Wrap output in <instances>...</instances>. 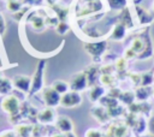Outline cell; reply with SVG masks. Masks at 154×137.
I'll return each mask as SVG.
<instances>
[{"label": "cell", "mask_w": 154, "mask_h": 137, "mask_svg": "<svg viewBox=\"0 0 154 137\" xmlns=\"http://www.w3.org/2000/svg\"><path fill=\"white\" fill-rule=\"evenodd\" d=\"M82 102V96L77 91H67L64 95H61L60 99V106L65 107V108H72V107H77L79 106Z\"/></svg>", "instance_id": "obj_2"}, {"label": "cell", "mask_w": 154, "mask_h": 137, "mask_svg": "<svg viewBox=\"0 0 154 137\" xmlns=\"http://www.w3.org/2000/svg\"><path fill=\"white\" fill-rule=\"evenodd\" d=\"M91 114H93V117H94L99 123H101V124L107 123L108 119H109V114L106 112V109L102 108V107H99V106H96V107H94V108L91 109Z\"/></svg>", "instance_id": "obj_10"}, {"label": "cell", "mask_w": 154, "mask_h": 137, "mask_svg": "<svg viewBox=\"0 0 154 137\" xmlns=\"http://www.w3.org/2000/svg\"><path fill=\"white\" fill-rule=\"evenodd\" d=\"M0 79H1V77H0Z\"/></svg>", "instance_id": "obj_29"}, {"label": "cell", "mask_w": 154, "mask_h": 137, "mask_svg": "<svg viewBox=\"0 0 154 137\" xmlns=\"http://www.w3.org/2000/svg\"><path fill=\"white\" fill-rule=\"evenodd\" d=\"M6 7L10 12H17L22 8V1H19V0H6Z\"/></svg>", "instance_id": "obj_15"}, {"label": "cell", "mask_w": 154, "mask_h": 137, "mask_svg": "<svg viewBox=\"0 0 154 137\" xmlns=\"http://www.w3.org/2000/svg\"><path fill=\"white\" fill-rule=\"evenodd\" d=\"M141 137H154V136H153V135H150V133H149V135H146V136H141Z\"/></svg>", "instance_id": "obj_28"}, {"label": "cell", "mask_w": 154, "mask_h": 137, "mask_svg": "<svg viewBox=\"0 0 154 137\" xmlns=\"http://www.w3.org/2000/svg\"><path fill=\"white\" fill-rule=\"evenodd\" d=\"M153 94H154V93H153Z\"/></svg>", "instance_id": "obj_30"}, {"label": "cell", "mask_w": 154, "mask_h": 137, "mask_svg": "<svg viewBox=\"0 0 154 137\" xmlns=\"http://www.w3.org/2000/svg\"><path fill=\"white\" fill-rule=\"evenodd\" d=\"M47 1H48L49 4H55V2H57V0H47Z\"/></svg>", "instance_id": "obj_27"}, {"label": "cell", "mask_w": 154, "mask_h": 137, "mask_svg": "<svg viewBox=\"0 0 154 137\" xmlns=\"http://www.w3.org/2000/svg\"><path fill=\"white\" fill-rule=\"evenodd\" d=\"M37 119L42 124H51V123H53L55 120V112H54L53 108L47 107V108H45V109L38 112Z\"/></svg>", "instance_id": "obj_9"}, {"label": "cell", "mask_w": 154, "mask_h": 137, "mask_svg": "<svg viewBox=\"0 0 154 137\" xmlns=\"http://www.w3.org/2000/svg\"><path fill=\"white\" fill-rule=\"evenodd\" d=\"M148 130H149L150 135L154 136V115H153V117L149 119V121H148Z\"/></svg>", "instance_id": "obj_21"}, {"label": "cell", "mask_w": 154, "mask_h": 137, "mask_svg": "<svg viewBox=\"0 0 154 137\" xmlns=\"http://www.w3.org/2000/svg\"><path fill=\"white\" fill-rule=\"evenodd\" d=\"M87 85H88V76L85 72H78L71 78L70 88L73 91L79 93V91L84 90L87 88Z\"/></svg>", "instance_id": "obj_4"}, {"label": "cell", "mask_w": 154, "mask_h": 137, "mask_svg": "<svg viewBox=\"0 0 154 137\" xmlns=\"http://www.w3.org/2000/svg\"><path fill=\"white\" fill-rule=\"evenodd\" d=\"M55 126L61 133H67L73 131V123L67 117H58L55 120Z\"/></svg>", "instance_id": "obj_6"}, {"label": "cell", "mask_w": 154, "mask_h": 137, "mask_svg": "<svg viewBox=\"0 0 154 137\" xmlns=\"http://www.w3.org/2000/svg\"><path fill=\"white\" fill-rule=\"evenodd\" d=\"M109 7L114 8V10H120L123 7H125L126 5V0H107Z\"/></svg>", "instance_id": "obj_16"}, {"label": "cell", "mask_w": 154, "mask_h": 137, "mask_svg": "<svg viewBox=\"0 0 154 137\" xmlns=\"http://www.w3.org/2000/svg\"><path fill=\"white\" fill-rule=\"evenodd\" d=\"M85 50L89 55L97 58L100 56L103 50L106 49V42H99V43H85Z\"/></svg>", "instance_id": "obj_7"}, {"label": "cell", "mask_w": 154, "mask_h": 137, "mask_svg": "<svg viewBox=\"0 0 154 137\" xmlns=\"http://www.w3.org/2000/svg\"><path fill=\"white\" fill-rule=\"evenodd\" d=\"M138 91H141V95H136V96H137V99H140V100H146V99L148 97V95H149V93L147 91L146 88H141V89H138Z\"/></svg>", "instance_id": "obj_19"}, {"label": "cell", "mask_w": 154, "mask_h": 137, "mask_svg": "<svg viewBox=\"0 0 154 137\" xmlns=\"http://www.w3.org/2000/svg\"><path fill=\"white\" fill-rule=\"evenodd\" d=\"M1 109L8 115H16L19 112V101L16 96H5L1 101Z\"/></svg>", "instance_id": "obj_3"}, {"label": "cell", "mask_w": 154, "mask_h": 137, "mask_svg": "<svg viewBox=\"0 0 154 137\" xmlns=\"http://www.w3.org/2000/svg\"><path fill=\"white\" fill-rule=\"evenodd\" d=\"M53 137H65V133H57V135H54Z\"/></svg>", "instance_id": "obj_26"}, {"label": "cell", "mask_w": 154, "mask_h": 137, "mask_svg": "<svg viewBox=\"0 0 154 137\" xmlns=\"http://www.w3.org/2000/svg\"><path fill=\"white\" fill-rule=\"evenodd\" d=\"M143 48H144V46H143V43H142V40L141 38H135L134 40V42H132V44H131V49L135 52V53H140L141 50H143Z\"/></svg>", "instance_id": "obj_17"}, {"label": "cell", "mask_w": 154, "mask_h": 137, "mask_svg": "<svg viewBox=\"0 0 154 137\" xmlns=\"http://www.w3.org/2000/svg\"><path fill=\"white\" fill-rule=\"evenodd\" d=\"M13 85L19 89L20 91H30V88H31V78L28 77V76H17L14 79H13Z\"/></svg>", "instance_id": "obj_8"}, {"label": "cell", "mask_w": 154, "mask_h": 137, "mask_svg": "<svg viewBox=\"0 0 154 137\" xmlns=\"http://www.w3.org/2000/svg\"><path fill=\"white\" fill-rule=\"evenodd\" d=\"M65 137H76V135H75L73 131H72V132H67V133H65Z\"/></svg>", "instance_id": "obj_25"}, {"label": "cell", "mask_w": 154, "mask_h": 137, "mask_svg": "<svg viewBox=\"0 0 154 137\" xmlns=\"http://www.w3.org/2000/svg\"><path fill=\"white\" fill-rule=\"evenodd\" d=\"M52 88H53L55 91H58L60 95H64L65 93L69 91L70 84H67V83L64 82V81H55V82L52 84Z\"/></svg>", "instance_id": "obj_12"}, {"label": "cell", "mask_w": 154, "mask_h": 137, "mask_svg": "<svg viewBox=\"0 0 154 137\" xmlns=\"http://www.w3.org/2000/svg\"><path fill=\"white\" fill-rule=\"evenodd\" d=\"M4 28H5V24H4V18H2V16L0 14V32H2V31H4Z\"/></svg>", "instance_id": "obj_24"}, {"label": "cell", "mask_w": 154, "mask_h": 137, "mask_svg": "<svg viewBox=\"0 0 154 137\" xmlns=\"http://www.w3.org/2000/svg\"><path fill=\"white\" fill-rule=\"evenodd\" d=\"M45 61H41L37 70H36V73L34 76V78L31 79V88H30V94H34V93H37L38 90H41L42 88V84H43V70H45Z\"/></svg>", "instance_id": "obj_5"}, {"label": "cell", "mask_w": 154, "mask_h": 137, "mask_svg": "<svg viewBox=\"0 0 154 137\" xmlns=\"http://www.w3.org/2000/svg\"><path fill=\"white\" fill-rule=\"evenodd\" d=\"M60 99H61V95L58 91H55L52 87L45 88L42 90V100L47 107H51V108L57 107L58 105H60Z\"/></svg>", "instance_id": "obj_1"}, {"label": "cell", "mask_w": 154, "mask_h": 137, "mask_svg": "<svg viewBox=\"0 0 154 137\" xmlns=\"http://www.w3.org/2000/svg\"><path fill=\"white\" fill-rule=\"evenodd\" d=\"M12 89V83L7 78H1L0 79V94L7 95Z\"/></svg>", "instance_id": "obj_14"}, {"label": "cell", "mask_w": 154, "mask_h": 137, "mask_svg": "<svg viewBox=\"0 0 154 137\" xmlns=\"http://www.w3.org/2000/svg\"><path fill=\"white\" fill-rule=\"evenodd\" d=\"M125 59H119L118 60V62H117V67H118V70H123L125 66Z\"/></svg>", "instance_id": "obj_22"}, {"label": "cell", "mask_w": 154, "mask_h": 137, "mask_svg": "<svg viewBox=\"0 0 154 137\" xmlns=\"http://www.w3.org/2000/svg\"><path fill=\"white\" fill-rule=\"evenodd\" d=\"M67 30H69V26H67L65 23H59V25H58V32L65 34Z\"/></svg>", "instance_id": "obj_20"}, {"label": "cell", "mask_w": 154, "mask_h": 137, "mask_svg": "<svg viewBox=\"0 0 154 137\" xmlns=\"http://www.w3.org/2000/svg\"><path fill=\"white\" fill-rule=\"evenodd\" d=\"M125 34H126V26H125L124 24L119 23V24H117V25L114 26V30H113L111 37H112L113 40H116V41H119V40H122V38L125 36Z\"/></svg>", "instance_id": "obj_11"}, {"label": "cell", "mask_w": 154, "mask_h": 137, "mask_svg": "<svg viewBox=\"0 0 154 137\" xmlns=\"http://www.w3.org/2000/svg\"><path fill=\"white\" fill-rule=\"evenodd\" d=\"M84 137H103V136L99 129H88L84 133Z\"/></svg>", "instance_id": "obj_18"}, {"label": "cell", "mask_w": 154, "mask_h": 137, "mask_svg": "<svg viewBox=\"0 0 154 137\" xmlns=\"http://www.w3.org/2000/svg\"><path fill=\"white\" fill-rule=\"evenodd\" d=\"M42 0H22V2H26V4H40Z\"/></svg>", "instance_id": "obj_23"}, {"label": "cell", "mask_w": 154, "mask_h": 137, "mask_svg": "<svg viewBox=\"0 0 154 137\" xmlns=\"http://www.w3.org/2000/svg\"><path fill=\"white\" fill-rule=\"evenodd\" d=\"M102 94H103V89L101 87L94 85V87H91V89L89 91V100L93 101V102H96L97 100L101 99Z\"/></svg>", "instance_id": "obj_13"}]
</instances>
